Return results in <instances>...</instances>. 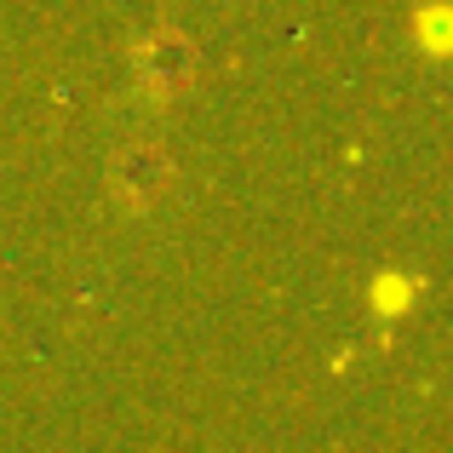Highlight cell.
<instances>
[{
    "mask_svg": "<svg viewBox=\"0 0 453 453\" xmlns=\"http://www.w3.org/2000/svg\"><path fill=\"white\" fill-rule=\"evenodd\" d=\"M115 196L121 201H133V207H144L150 196H161V184H166V155L155 150V144H133V150H121L115 155Z\"/></svg>",
    "mask_w": 453,
    "mask_h": 453,
    "instance_id": "cell-1",
    "label": "cell"
},
{
    "mask_svg": "<svg viewBox=\"0 0 453 453\" xmlns=\"http://www.w3.org/2000/svg\"><path fill=\"white\" fill-rule=\"evenodd\" d=\"M189 75V46L173 41V35H161V41L138 46V81L155 92V98H166V92H178Z\"/></svg>",
    "mask_w": 453,
    "mask_h": 453,
    "instance_id": "cell-2",
    "label": "cell"
}]
</instances>
